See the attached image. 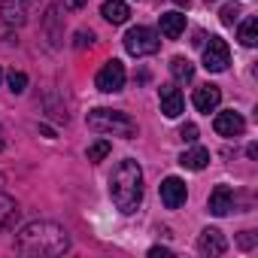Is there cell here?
Listing matches in <instances>:
<instances>
[{
	"mask_svg": "<svg viewBox=\"0 0 258 258\" xmlns=\"http://www.w3.org/2000/svg\"><path fill=\"white\" fill-rule=\"evenodd\" d=\"M16 219H19V204H16V198H10V195L0 191V231L13 228Z\"/></svg>",
	"mask_w": 258,
	"mask_h": 258,
	"instance_id": "14",
	"label": "cell"
},
{
	"mask_svg": "<svg viewBox=\"0 0 258 258\" xmlns=\"http://www.w3.org/2000/svg\"><path fill=\"white\" fill-rule=\"evenodd\" d=\"M179 137H182L185 143H195V140H198V124H191V121L182 124V127H179Z\"/></svg>",
	"mask_w": 258,
	"mask_h": 258,
	"instance_id": "23",
	"label": "cell"
},
{
	"mask_svg": "<svg viewBox=\"0 0 258 258\" xmlns=\"http://www.w3.org/2000/svg\"><path fill=\"white\" fill-rule=\"evenodd\" d=\"M237 16H240V7H237V4H225V7H222V13H219L222 25H228V28L237 22Z\"/></svg>",
	"mask_w": 258,
	"mask_h": 258,
	"instance_id": "21",
	"label": "cell"
},
{
	"mask_svg": "<svg viewBox=\"0 0 258 258\" xmlns=\"http://www.w3.org/2000/svg\"><path fill=\"white\" fill-rule=\"evenodd\" d=\"M179 164H182L185 170H204V167L210 164V152H207L204 146H195V149H188V152H182V158H179Z\"/></svg>",
	"mask_w": 258,
	"mask_h": 258,
	"instance_id": "16",
	"label": "cell"
},
{
	"mask_svg": "<svg viewBox=\"0 0 258 258\" xmlns=\"http://www.w3.org/2000/svg\"><path fill=\"white\" fill-rule=\"evenodd\" d=\"M170 73H173V79H176V82H191V79H195V64H191L188 58H182V55H179V58H173V61H170Z\"/></svg>",
	"mask_w": 258,
	"mask_h": 258,
	"instance_id": "18",
	"label": "cell"
},
{
	"mask_svg": "<svg viewBox=\"0 0 258 258\" xmlns=\"http://www.w3.org/2000/svg\"><path fill=\"white\" fill-rule=\"evenodd\" d=\"M16 249L28 258H55L70 249V234L55 222H28L16 237Z\"/></svg>",
	"mask_w": 258,
	"mask_h": 258,
	"instance_id": "1",
	"label": "cell"
},
{
	"mask_svg": "<svg viewBox=\"0 0 258 258\" xmlns=\"http://www.w3.org/2000/svg\"><path fill=\"white\" fill-rule=\"evenodd\" d=\"M149 255H152V258H170L173 252H170V249H161V246H152V249H149Z\"/></svg>",
	"mask_w": 258,
	"mask_h": 258,
	"instance_id": "25",
	"label": "cell"
},
{
	"mask_svg": "<svg viewBox=\"0 0 258 258\" xmlns=\"http://www.w3.org/2000/svg\"><path fill=\"white\" fill-rule=\"evenodd\" d=\"M0 79H4V73H0Z\"/></svg>",
	"mask_w": 258,
	"mask_h": 258,
	"instance_id": "30",
	"label": "cell"
},
{
	"mask_svg": "<svg viewBox=\"0 0 258 258\" xmlns=\"http://www.w3.org/2000/svg\"><path fill=\"white\" fill-rule=\"evenodd\" d=\"M158 97H161V112L167 115V118H179L182 115V106H185V100H182V94H179V88L176 85H161L158 88Z\"/></svg>",
	"mask_w": 258,
	"mask_h": 258,
	"instance_id": "11",
	"label": "cell"
},
{
	"mask_svg": "<svg viewBox=\"0 0 258 258\" xmlns=\"http://www.w3.org/2000/svg\"><path fill=\"white\" fill-rule=\"evenodd\" d=\"M228 64H231V49H228V43H225L222 37H210V43H207V49H204V67H207L210 73H222V70H228Z\"/></svg>",
	"mask_w": 258,
	"mask_h": 258,
	"instance_id": "6",
	"label": "cell"
},
{
	"mask_svg": "<svg viewBox=\"0 0 258 258\" xmlns=\"http://www.w3.org/2000/svg\"><path fill=\"white\" fill-rule=\"evenodd\" d=\"M252 243H255V237H252V231H246V234L240 237V246H246V249H249Z\"/></svg>",
	"mask_w": 258,
	"mask_h": 258,
	"instance_id": "26",
	"label": "cell"
},
{
	"mask_svg": "<svg viewBox=\"0 0 258 258\" xmlns=\"http://www.w3.org/2000/svg\"><path fill=\"white\" fill-rule=\"evenodd\" d=\"M91 43H94V34H91V31H79L73 46H76V49H85V46H91Z\"/></svg>",
	"mask_w": 258,
	"mask_h": 258,
	"instance_id": "24",
	"label": "cell"
},
{
	"mask_svg": "<svg viewBox=\"0 0 258 258\" xmlns=\"http://www.w3.org/2000/svg\"><path fill=\"white\" fill-rule=\"evenodd\" d=\"M10 88H13L16 94H22V91L28 88V76L19 73V70H13V73H10Z\"/></svg>",
	"mask_w": 258,
	"mask_h": 258,
	"instance_id": "22",
	"label": "cell"
},
{
	"mask_svg": "<svg viewBox=\"0 0 258 258\" xmlns=\"http://www.w3.org/2000/svg\"><path fill=\"white\" fill-rule=\"evenodd\" d=\"M191 103H195V109L198 112H213L219 103H222V91H219V85H198L195 88V94H191Z\"/></svg>",
	"mask_w": 258,
	"mask_h": 258,
	"instance_id": "10",
	"label": "cell"
},
{
	"mask_svg": "<svg viewBox=\"0 0 258 258\" xmlns=\"http://www.w3.org/2000/svg\"><path fill=\"white\" fill-rule=\"evenodd\" d=\"M173 4H176V7H188V0H173Z\"/></svg>",
	"mask_w": 258,
	"mask_h": 258,
	"instance_id": "28",
	"label": "cell"
},
{
	"mask_svg": "<svg viewBox=\"0 0 258 258\" xmlns=\"http://www.w3.org/2000/svg\"><path fill=\"white\" fill-rule=\"evenodd\" d=\"M182 31H185V16H182V13H164V16H161V34H164L167 40L182 37Z\"/></svg>",
	"mask_w": 258,
	"mask_h": 258,
	"instance_id": "15",
	"label": "cell"
},
{
	"mask_svg": "<svg viewBox=\"0 0 258 258\" xmlns=\"http://www.w3.org/2000/svg\"><path fill=\"white\" fill-rule=\"evenodd\" d=\"M213 127H216V134H219V137H240V134L246 131V121H243V115H240V112L225 109V112H219V115H216Z\"/></svg>",
	"mask_w": 258,
	"mask_h": 258,
	"instance_id": "9",
	"label": "cell"
},
{
	"mask_svg": "<svg viewBox=\"0 0 258 258\" xmlns=\"http://www.w3.org/2000/svg\"><path fill=\"white\" fill-rule=\"evenodd\" d=\"M109 198L118 213H124V216L137 213V207L143 201V170L134 158H124L115 164V170L109 176Z\"/></svg>",
	"mask_w": 258,
	"mask_h": 258,
	"instance_id": "2",
	"label": "cell"
},
{
	"mask_svg": "<svg viewBox=\"0 0 258 258\" xmlns=\"http://www.w3.org/2000/svg\"><path fill=\"white\" fill-rule=\"evenodd\" d=\"M94 85H97V91H103V94H115V91H121V88H124V64L115 61V58H109V61L97 70Z\"/></svg>",
	"mask_w": 258,
	"mask_h": 258,
	"instance_id": "5",
	"label": "cell"
},
{
	"mask_svg": "<svg viewBox=\"0 0 258 258\" xmlns=\"http://www.w3.org/2000/svg\"><path fill=\"white\" fill-rule=\"evenodd\" d=\"M109 152H112V143H109V140H97V143H91V146H88V161H94V164H97V161H103Z\"/></svg>",
	"mask_w": 258,
	"mask_h": 258,
	"instance_id": "20",
	"label": "cell"
},
{
	"mask_svg": "<svg viewBox=\"0 0 258 258\" xmlns=\"http://www.w3.org/2000/svg\"><path fill=\"white\" fill-rule=\"evenodd\" d=\"M0 16H4V22L13 25V28L25 25V10H22V4H16V0H4V4H0Z\"/></svg>",
	"mask_w": 258,
	"mask_h": 258,
	"instance_id": "17",
	"label": "cell"
},
{
	"mask_svg": "<svg viewBox=\"0 0 258 258\" xmlns=\"http://www.w3.org/2000/svg\"><path fill=\"white\" fill-rule=\"evenodd\" d=\"M0 149H4V127H0Z\"/></svg>",
	"mask_w": 258,
	"mask_h": 258,
	"instance_id": "29",
	"label": "cell"
},
{
	"mask_svg": "<svg viewBox=\"0 0 258 258\" xmlns=\"http://www.w3.org/2000/svg\"><path fill=\"white\" fill-rule=\"evenodd\" d=\"M228 249V240L219 228H204L201 237H198V252L207 255V258H219L222 252Z\"/></svg>",
	"mask_w": 258,
	"mask_h": 258,
	"instance_id": "8",
	"label": "cell"
},
{
	"mask_svg": "<svg viewBox=\"0 0 258 258\" xmlns=\"http://www.w3.org/2000/svg\"><path fill=\"white\" fill-rule=\"evenodd\" d=\"M207 210L213 216H228L234 210V191H231V185H216L213 195H210V201H207Z\"/></svg>",
	"mask_w": 258,
	"mask_h": 258,
	"instance_id": "12",
	"label": "cell"
},
{
	"mask_svg": "<svg viewBox=\"0 0 258 258\" xmlns=\"http://www.w3.org/2000/svg\"><path fill=\"white\" fill-rule=\"evenodd\" d=\"M237 40H240L246 49H252V46L258 43V19H255V16H249V19L240 25V34H237Z\"/></svg>",
	"mask_w": 258,
	"mask_h": 258,
	"instance_id": "19",
	"label": "cell"
},
{
	"mask_svg": "<svg viewBox=\"0 0 258 258\" xmlns=\"http://www.w3.org/2000/svg\"><path fill=\"white\" fill-rule=\"evenodd\" d=\"M185 198H188V188H185V182L179 176H167L161 182V204L167 210H179L185 204Z\"/></svg>",
	"mask_w": 258,
	"mask_h": 258,
	"instance_id": "7",
	"label": "cell"
},
{
	"mask_svg": "<svg viewBox=\"0 0 258 258\" xmlns=\"http://www.w3.org/2000/svg\"><path fill=\"white\" fill-rule=\"evenodd\" d=\"M124 49H127V55H134V58H143V55H155L158 49H161V40H158V34L152 31V28H131L124 34Z\"/></svg>",
	"mask_w": 258,
	"mask_h": 258,
	"instance_id": "4",
	"label": "cell"
},
{
	"mask_svg": "<svg viewBox=\"0 0 258 258\" xmlns=\"http://www.w3.org/2000/svg\"><path fill=\"white\" fill-rule=\"evenodd\" d=\"M100 13H103V19H106L109 25H124L127 16H131V10H127L124 0H106V4L100 7Z\"/></svg>",
	"mask_w": 258,
	"mask_h": 258,
	"instance_id": "13",
	"label": "cell"
},
{
	"mask_svg": "<svg viewBox=\"0 0 258 258\" xmlns=\"http://www.w3.org/2000/svg\"><path fill=\"white\" fill-rule=\"evenodd\" d=\"M64 4H67L70 10H82V7H85V0H64Z\"/></svg>",
	"mask_w": 258,
	"mask_h": 258,
	"instance_id": "27",
	"label": "cell"
},
{
	"mask_svg": "<svg viewBox=\"0 0 258 258\" xmlns=\"http://www.w3.org/2000/svg\"><path fill=\"white\" fill-rule=\"evenodd\" d=\"M88 127L97 134H112V137H124V140L137 137V121L131 115L118 112V109H103V106L88 112Z\"/></svg>",
	"mask_w": 258,
	"mask_h": 258,
	"instance_id": "3",
	"label": "cell"
}]
</instances>
